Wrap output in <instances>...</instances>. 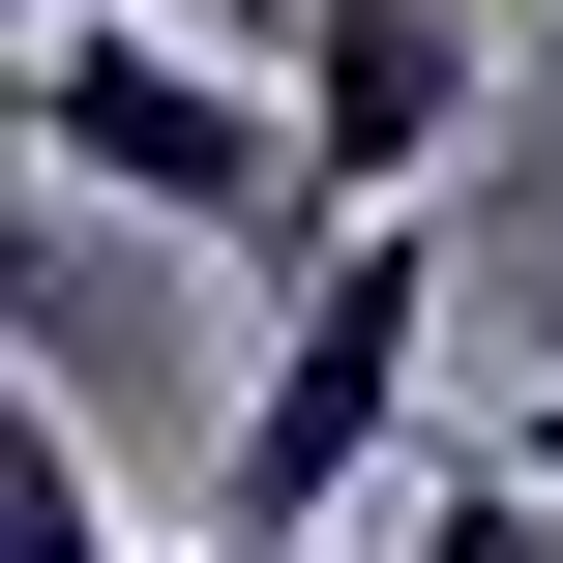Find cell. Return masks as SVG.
<instances>
[{
  "label": "cell",
  "mask_w": 563,
  "mask_h": 563,
  "mask_svg": "<svg viewBox=\"0 0 563 563\" xmlns=\"http://www.w3.org/2000/svg\"><path fill=\"white\" fill-rule=\"evenodd\" d=\"M416 386H445V208H356V238L267 297V356H238V416H208V475H178V563H356L445 475Z\"/></svg>",
  "instance_id": "cell-1"
},
{
  "label": "cell",
  "mask_w": 563,
  "mask_h": 563,
  "mask_svg": "<svg viewBox=\"0 0 563 563\" xmlns=\"http://www.w3.org/2000/svg\"><path fill=\"white\" fill-rule=\"evenodd\" d=\"M30 178L119 208V238H208V267H327V148H297V59H208V30H30Z\"/></svg>",
  "instance_id": "cell-2"
},
{
  "label": "cell",
  "mask_w": 563,
  "mask_h": 563,
  "mask_svg": "<svg viewBox=\"0 0 563 563\" xmlns=\"http://www.w3.org/2000/svg\"><path fill=\"white\" fill-rule=\"evenodd\" d=\"M475 0H297V148H327V208H445V148H475Z\"/></svg>",
  "instance_id": "cell-3"
},
{
  "label": "cell",
  "mask_w": 563,
  "mask_h": 563,
  "mask_svg": "<svg viewBox=\"0 0 563 563\" xmlns=\"http://www.w3.org/2000/svg\"><path fill=\"white\" fill-rule=\"evenodd\" d=\"M0 563H178V534H119V475H89L59 386H30V445H0Z\"/></svg>",
  "instance_id": "cell-4"
},
{
  "label": "cell",
  "mask_w": 563,
  "mask_h": 563,
  "mask_svg": "<svg viewBox=\"0 0 563 563\" xmlns=\"http://www.w3.org/2000/svg\"><path fill=\"white\" fill-rule=\"evenodd\" d=\"M386 563H563V505H534V475H505V445H445V475L386 505Z\"/></svg>",
  "instance_id": "cell-5"
},
{
  "label": "cell",
  "mask_w": 563,
  "mask_h": 563,
  "mask_svg": "<svg viewBox=\"0 0 563 563\" xmlns=\"http://www.w3.org/2000/svg\"><path fill=\"white\" fill-rule=\"evenodd\" d=\"M30 30H208V59H297V0H30Z\"/></svg>",
  "instance_id": "cell-6"
},
{
  "label": "cell",
  "mask_w": 563,
  "mask_h": 563,
  "mask_svg": "<svg viewBox=\"0 0 563 563\" xmlns=\"http://www.w3.org/2000/svg\"><path fill=\"white\" fill-rule=\"evenodd\" d=\"M475 445H505V475H534V505H563V386H505V416H475Z\"/></svg>",
  "instance_id": "cell-7"
}]
</instances>
